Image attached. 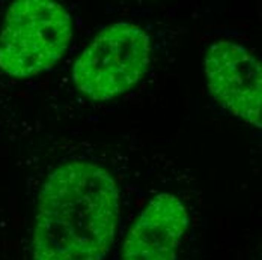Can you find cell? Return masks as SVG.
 <instances>
[{
    "instance_id": "obj_1",
    "label": "cell",
    "mask_w": 262,
    "mask_h": 260,
    "mask_svg": "<svg viewBox=\"0 0 262 260\" xmlns=\"http://www.w3.org/2000/svg\"><path fill=\"white\" fill-rule=\"evenodd\" d=\"M119 191L97 164L57 167L39 196L33 260H103L116 233Z\"/></svg>"
},
{
    "instance_id": "obj_2",
    "label": "cell",
    "mask_w": 262,
    "mask_h": 260,
    "mask_svg": "<svg viewBox=\"0 0 262 260\" xmlns=\"http://www.w3.org/2000/svg\"><path fill=\"white\" fill-rule=\"evenodd\" d=\"M73 36L71 17L49 0H18L6 12L0 33V69L15 78L50 69Z\"/></svg>"
},
{
    "instance_id": "obj_3",
    "label": "cell",
    "mask_w": 262,
    "mask_h": 260,
    "mask_svg": "<svg viewBox=\"0 0 262 260\" xmlns=\"http://www.w3.org/2000/svg\"><path fill=\"white\" fill-rule=\"evenodd\" d=\"M149 60L151 39L146 32L131 23H116L105 27L81 53L73 80L88 98L107 101L143 77Z\"/></svg>"
},
{
    "instance_id": "obj_4",
    "label": "cell",
    "mask_w": 262,
    "mask_h": 260,
    "mask_svg": "<svg viewBox=\"0 0 262 260\" xmlns=\"http://www.w3.org/2000/svg\"><path fill=\"white\" fill-rule=\"evenodd\" d=\"M205 76L217 101L236 117L261 127V63L244 45L231 41L211 44L205 54Z\"/></svg>"
},
{
    "instance_id": "obj_5",
    "label": "cell",
    "mask_w": 262,
    "mask_h": 260,
    "mask_svg": "<svg viewBox=\"0 0 262 260\" xmlns=\"http://www.w3.org/2000/svg\"><path fill=\"white\" fill-rule=\"evenodd\" d=\"M187 224L183 202L169 193L158 194L131 227L122 260H177Z\"/></svg>"
}]
</instances>
